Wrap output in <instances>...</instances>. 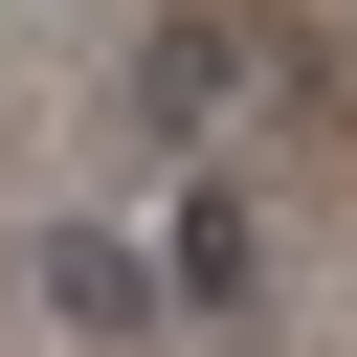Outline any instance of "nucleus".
Here are the masks:
<instances>
[{
	"mask_svg": "<svg viewBox=\"0 0 357 357\" xmlns=\"http://www.w3.org/2000/svg\"><path fill=\"white\" fill-rule=\"evenodd\" d=\"M22 290H45L67 335H178V268H156V245H112V223H45V245H22Z\"/></svg>",
	"mask_w": 357,
	"mask_h": 357,
	"instance_id": "obj_1",
	"label": "nucleus"
},
{
	"mask_svg": "<svg viewBox=\"0 0 357 357\" xmlns=\"http://www.w3.org/2000/svg\"><path fill=\"white\" fill-rule=\"evenodd\" d=\"M223 89H245V45H223V22H156V67H134L156 156H201V134H223Z\"/></svg>",
	"mask_w": 357,
	"mask_h": 357,
	"instance_id": "obj_2",
	"label": "nucleus"
},
{
	"mask_svg": "<svg viewBox=\"0 0 357 357\" xmlns=\"http://www.w3.org/2000/svg\"><path fill=\"white\" fill-rule=\"evenodd\" d=\"M178 290L245 312V290H268V223H245V201H178Z\"/></svg>",
	"mask_w": 357,
	"mask_h": 357,
	"instance_id": "obj_3",
	"label": "nucleus"
}]
</instances>
